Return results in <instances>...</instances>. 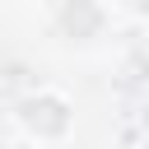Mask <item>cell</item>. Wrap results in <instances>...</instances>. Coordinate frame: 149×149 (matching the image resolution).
<instances>
[{
  "label": "cell",
  "mask_w": 149,
  "mask_h": 149,
  "mask_svg": "<svg viewBox=\"0 0 149 149\" xmlns=\"http://www.w3.org/2000/svg\"><path fill=\"white\" fill-rule=\"evenodd\" d=\"M135 5H149V0H135Z\"/></svg>",
  "instance_id": "6da1fadb"
}]
</instances>
